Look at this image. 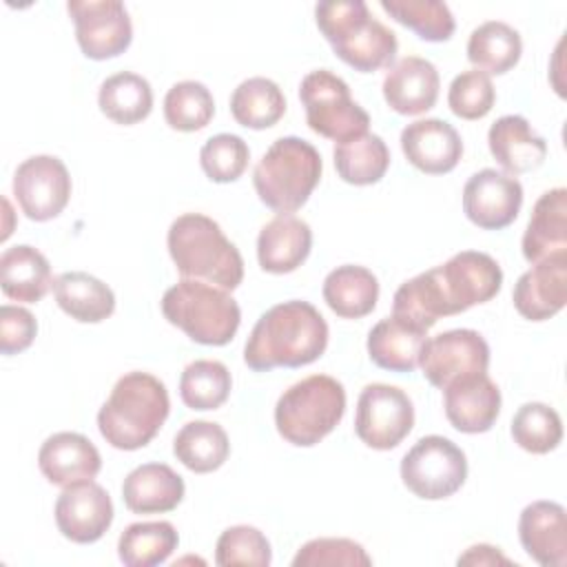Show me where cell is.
Segmentation results:
<instances>
[{
  "instance_id": "cell-12",
  "label": "cell",
  "mask_w": 567,
  "mask_h": 567,
  "mask_svg": "<svg viewBox=\"0 0 567 567\" xmlns=\"http://www.w3.org/2000/svg\"><path fill=\"white\" fill-rule=\"evenodd\" d=\"M66 11L75 24V40L91 60H109L124 53L133 40L128 11L117 0H71Z\"/></svg>"
},
{
  "instance_id": "cell-43",
  "label": "cell",
  "mask_w": 567,
  "mask_h": 567,
  "mask_svg": "<svg viewBox=\"0 0 567 567\" xmlns=\"http://www.w3.org/2000/svg\"><path fill=\"white\" fill-rule=\"evenodd\" d=\"M496 100L494 84L483 71H463L458 73L447 91L450 111L461 120H481L485 117Z\"/></svg>"
},
{
  "instance_id": "cell-23",
  "label": "cell",
  "mask_w": 567,
  "mask_h": 567,
  "mask_svg": "<svg viewBox=\"0 0 567 567\" xmlns=\"http://www.w3.org/2000/svg\"><path fill=\"white\" fill-rule=\"evenodd\" d=\"M312 230L295 215L272 217L257 237V261L270 275L297 270L310 255Z\"/></svg>"
},
{
  "instance_id": "cell-24",
  "label": "cell",
  "mask_w": 567,
  "mask_h": 567,
  "mask_svg": "<svg viewBox=\"0 0 567 567\" xmlns=\"http://www.w3.org/2000/svg\"><path fill=\"white\" fill-rule=\"evenodd\" d=\"M487 146L507 175L529 173L547 157V142L523 115L498 117L487 131Z\"/></svg>"
},
{
  "instance_id": "cell-32",
  "label": "cell",
  "mask_w": 567,
  "mask_h": 567,
  "mask_svg": "<svg viewBox=\"0 0 567 567\" xmlns=\"http://www.w3.org/2000/svg\"><path fill=\"white\" fill-rule=\"evenodd\" d=\"M523 53L520 33L501 20L478 24L467 40V60L476 71L503 75L514 69Z\"/></svg>"
},
{
  "instance_id": "cell-44",
  "label": "cell",
  "mask_w": 567,
  "mask_h": 567,
  "mask_svg": "<svg viewBox=\"0 0 567 567\" xmlns=\"http://www.w3.org/2000/svg\"><path fill=\"white\" fill-rule=\"evenodd\" d=\"M370 567L368 551L350 538H312L299 547L292 567Z\"/></svg>"
},
{
  "instance_id": "cell-28",
  "label": "cell",
  "mask_w": 567,
  "mask_h": 567,
  "mask_svg": "<svg viewBox=\"0 0 567 567\" xmlns=\"http://www.w3.org/2000/svg\"><path fill=\"white\" fill-rule=\"evenodd\" d=\"M53 275L47 257L33 246L20 244L7 248L0 257V288L9 299L35 303L53 286Z\"/></svg>"
},
{
  "instance_id": "cell-33",
  "label": "cell",
  "mask_w": 567,
  "mask_h": 567,
  "mask_svg": "<svg viewBox=\"0 0 567 567\" xmlns=\"http://www.w3.org/2000/svg\"><path fill=\"white\" fill-rule=\"evenodd\" d=\"M97 104L109 120L131 126L146 120L153 111V89L146 78L120 71L100 84Z\"/></svg>"
},
{
  "instance_id": "cell-14",
  "label": "cell",
  "mask_w": 567,
  "mask_h": 567,
  "mask_svg": "<svg viewBox=\"0 0 567 567\" xmlns=\"http://www.w3.org/2000/svg\"><path fill=\"white\" fill-rule=\"evenodd\" d=\"M13 195L29 219L49 221L69 204L71 175L62 159L53 155H33L16 168Z\"/></svg>"
},
{
  "instance_id": "cell-4",
  "label": "cell",
  "mask_w": 567,
  "mask_h": 567,
  "mask_svg": "<svg viewBox=\"0 0 567 567\" xmlns=\"http://www.w3.org/2000/svg\"><path fill=\"white\" fill-rule=\"evenodd\" d=\"M171 259L182 277L235 290L244 279V259L219 224L202 213L179 215L166 235Z\"/></svg>"
},
{
  "instance_id": "cell-1",
  "label": "cell",
  "mask_w": 567,
  "mask_h": 567,
  "mask_svg": "<svg viewBox=\"0 0 567 567\" xmlns=\"http://www.w3.org/2000/svg\"><path fill=\"white\" fill-rule=\"evenodd\" d=\"M501 284L503 270L494 257L478 250H461L445 264L401 284L392 299V315L430 330L441 317L458 315L494 299Z\"/></svg>"
},
{
  "instance_id": "cell-21",
  "label": "cell",
  "mask_w": 567,
  "mask_h": 567,
  "mask_svg": "<svg viewBox=\"0 0 567 567\" xmlns=\"http://www.w3.org/2000/svg\"><path fill=\"white\" fill-rule=\"evenodd\" d=\"M518 538L529 558L543 567L567 563V518L565 507L554 501L529 503L518 518Z\"/></svg>"
},
{
  "instance_id": "cell-41",
  "label": "cell",
  "mask_w": 567,
  "mask_h": 567,
  "mask_svg": "<svg viewBox=\"0 0 567 567\" xmlns=\"http://www.w3.org/2000/svg\"><path fill=\"white\" fill-rule=\"evenodd\" d=\"M250 159L248 144L233 133H217L199 151L202 171L210 182L228 184L244 175Z\"/></svg>"
},
{
  "instance_id": "cell-45",
  "label": "cell",
  "mask_w": 567,
  "mask_h": 567,
  "mask_svg": "<svg viewBox=\"0 0 567 567\" xmlns=\"http://www.w3.org/2000/svg\"><path fill=\"white\" fill-rule=\"evenodd\" d=\"M38 332L35 317L20 306L4 303L0 308V352L2 354H18L27 350Z\"/></svg>"
},
{
  "instance_id": "cell-18",
  "label": "cell",
  "mask_w": 567,
  "mask_h": 567,
  "mask_svg": "<svg viewBox=\"0 0 567 567\" xmlns=\"http://www.w3.org/2000/svg\"><path fill=\"white\" fill-rule=\"evenodd\" d=\"M514 308L529 321H545L567 301V252L551 255L523 272L512 292Z\"/></svg>"
},
{
  "instance_id": "cell-35",
  "label": "cell",
  "mask_w": 567,
  "mask_h": 567,
  "mask_svg": "<svg viewBox=\"0 0 567 567\" xmlns=\"http://www.w3.org/2000/svg\"><path fill=\"white\" fill-rule=\"evenodd\" d=\"M332 155L339 177L354 186L377 184L390 166V151L374 133H363L339 142Z\"/></svg>"
},
{
  "instance_id": "cell-17",
  "label": "cell",
  "mask_w": 567,
  "mask_h": 567,
  "mask_svg": "<svg viewBox=\"0 0 567 567\" xmlns=\"http://www.w3.org/2000/svg\"><path fill=\"white\" fill-rule=\"evenodd\" d=\"M401 151L405 159L427 175H443L456 168L463 155L458 131L439 117H425L401 131Z\"/></svg>"
},
{
  "instance_id": "cell-40",
  "label": "cell",
  "mask_w": 567,
  "mask_h": 567,
  "mask_svg": "<svg viewBox=\"0 0 567 567\" xmlns=\"http://www.w3.org/2000/svg\"><path fill=\"white\" fill-rule=\"evenodd\" d=\"M215 115V100L206 84L195 80L177 82L164 97L166 124L175 131L193 133L204 128Z\"/></svg>"
},
{
  "instance_id": "cell-31",
  "label": "cell",
  "mask_w": 567,
  "mask_h": 567,
  "mask_svg": "<svg viewBox=\"0 0 567 567\" xmlns=\"http://www.w3.org/2000/svg\"><path fill=\"white\" fill-rule=\"evenodd\" d=\"M173 454L195 474L215 472L230 454L228 434L219 423L188 421L173 439Z\"/></svg>"
},
{
  "instance_id": "cell-27",
  "label": "cell",
  "mask_w": 567,
  "mask_h": 567,
  "mask_svg": "<svg viewBox=\"0 0 567 567\" xmlns=\"http://www.w3.org/2000/svg\"><path fill=\"white\" fill-rule=\"evenodd\" d=\"M425 339L427 330L390 315L368 332V354L372 363L383 370L412 372L419 365Z\"/></svg>"
},
{
  "instance_id": "cell-3",
  "label": "cell",
  "mask_w": 567,
  "mask_h": 567,
  "mask_svg": "<svg viewBox=\"0 0 567 567\" xmlns=\"http://www.w3.org/2000/svg\"><path fill=\"white\" fill-rule=\"evenodd\" d=\"M171 410L166 385L148 372H126L97 412V430L115 450L148 445Z\"/></svg>"
},
{
  "instance_id": "cell-15",
  "label": "cell",
  "mask_w": 567,
  "mask_h": 567,
  "mask_svg": "<svg viewBox=\"0 0 567 567\" xmlns=\"http://www.w3.org/2000/svg\"><path fill=\"white\" fill-rule=\"evenodd\" d=\"M523 206V186L516 177L496 168L474 173L463 186L465 217L485 230L509 226Z\"/></svg>"
},
{
  "instance_id": "cell-10",
  "label": "cell",
  "mask_w": 567,
  "mask_h": 567,
  "mask_svg": "<svg viewBox=\"0 0 567 567\" xmlns=\"http://www.w3.org/2000/svg\"><path fill=\"white\" fill-rule=\"evenodd\" d=\"M403 485L419 498L441 501L456 494L467 478L463 450L445 436L419 439L401 461Z\"/></svg>"
},
{
  "instance_id": "cell-20",
  "label": "cell",
  "mask_w": 567,
  "mask_h": 567,
  "mask_svg": "<svg viewBox=\"0 0 567 567\" xmlns=\"http://www.w3.org/2000/svg\"><path fill=\"white\" fill-rule=\"evenodd\" d=\"M439 84V71L430 60L405 55L388 69L383 97L399 115H421L436 104Z\"/></svg>"
},
{
  "instance_id": "cell-36",
  "label": "cell",
  "mask_w": 567,
  "mask_h": 567,
  "mask_svg": "<svg viewBox=\"0 0 567 567\" xmlns=\"http://www.w3.org/2000/svg\"><path fill=\"white\" fill-rule=\"evenodd\" d=\"M177 543L179 536L168 520L131 523L117 540V554L126 567H155L177 549Z\"/></svg>"
},
{
  "instance_id": "cell-13",
  "label": "cell",
  "mask_w": 567,
  "mask_h": 567,
  "mask_svg": "<svg viewBox=\"0 0 567 567\" xmlns=\"http://www.w3.org/2000/svg\"><path fill=\"white\" fill-rule=\"evenodd\" d=\"M423 377L439 390L461 377L487 372L489 346L470 328H456L425 339L419 357Z\"/></svg>"
},
{
  "instance_id": "cell-9",
  "label": "cell",
  "mask_w": 567,
  "mask_h": 567,
  "mask_svg": "<svg viewBox=\"0 0 567 567\" xmlns=\"http://www.w3.org/2000/svg\"><path fill=\"white\" fill-rule=\"evenodd\" d=\"M308 126L321 137L346 142L368 133L370 115L352 100L350 86L328 69L310 71L299 84Z\"/></svg>"
},
{
  "instance_id": "cell-22",
  "label": "cell",
  "mask_w": 567,
  "mask_h": 567,
  "mask_svg": "<svg viewBox=\"0 0 567 567\" xmlns=\"http://www.w3.org/2000/svg\"><path fill=\"white\" fill-rule=\"evenodd\" d=\"M38 465L49 483L66 487L95 478L102 467V458L86 436L78 432H58L42 443Z\"/></svg>"
},
{
  "instance_id": "cell-19",
  "label": "cell",
  "mask_w": 567,
  "mask_h": 567,
  "mask_svg": "<svg viewBox=\"0 0 567 567\" xmlns=\"http://www.w3.org/2000/svg\"><path fill=\"white\" fill-rule=\"evenodd\" d=\"M445 416L458 432L483 434L492 430L501 412V390L487 372L454 379L443 388Z\"/></svg>"
},
{
  "instance_id": "cell-37",
  "label": "cell",
  "mask_w": 567,
  "mask_h": 567,
  "mask_svg": "<svg viewBox=\"0 0 567 567\" xmlns=\"http://www.w3.org/2000/svg\"><path fill=\"white\" fill-rule=\"evenodd\" d=\"M230 372L221 361L197 359L179 377V396L190 410H217L230 394Z\"/></svg>"
},
{
  "instance_id": "cell-30",
  "label": "cell",
  "mask_w": 567,
  "mask_h": 567,
  "mask_svg": "<svg viewBox=\"0 0 567 567\" xmlns=\"http://www.w3.org/2000/svg\"><path fill=\"white\" fill-rule=\"evenodd\" d=\"M323 299L337 317L361 319L377 306L379 281L363 266H337L323 279Z\"/></svg>"
},
{
  "instance_id": "cell-38",
  "label": "cell",
  "mask_w": 567,
  "mask_h": 567,
  "mask_svg": "<svg viewBox=\"0 0 567 567\" xmlns=\"http://www.w3.org/2000/svg\"><path fill=\"white\" fill-rule=\"evenodd\" d=\"M381 9L425 42H445L456 29L450 7L439 0H381Z\"/></svg>"
},
{
  "instance_id": "cell-6",
  "label": "cell",
  "mask_w": 567,
  "mask_h": 567,
  "mask_svg": "<svg viewBox=\"0 0 567 567\" xmlns=\"http://www.w3.org/2000/svg\"><path fill=\"white\" fill-rule=\"evenodd\" d=\"M319 151L295 135L279 137L261 155L252 171V186L268 208L292 215L299 210L321 179Z\"/></svg>"
},
{
  "instance_id": "cell-8",
  "label": "cell",
  "mask_w": 567,
  "mask_h": 567,
  "mask_svg": "<svg viewBox=\"0 0 567 567\" xmlns=\"http://www.w3.org/2000/svg\"><path fill=\"white\" fill-rule=\"evenodd\" d=\"M166 321L202 346H226L241 321L239 303L228 290L199 279H182L162 297Z\"/></svg>"
},
{
  "instance_id": "cell-42",
  "label": "cell",
  "mask_w": 567,
  "mask_h": 567,
  "mask_svg": "<svg viewBox=\"0 0 567 567\" xmlns=\"http://www.w3.org/2000/svg\"><path fill=\"white\" fill-rule=\"evenodd\" d=\"M272 560L268 538L250 525H235L221 532L215 547V563L219 567L230 565H255L268 567Z\"/></svg>"
},
{
  "instance_id": "cell-34",
  "label": "cell",
  "mask_w": 567,
  "mask_h": 567,
  "mask_svg": "<svg viewBox=\"0 0 567 567\" xmlns=\"http://www.w3.org/2000/svg\"><path fill=\"white\" fill-rule=\"evenodd\" d=\"M230 113L237 124L261 131L275 126L286 113V97L277 82L268 78H248L230 95Z\"/></svg>"
},
{
  "instance_id": "cell-29",
  "label": "cell",
  "mask_w": 567,
  "mask_h": 567,
  "mask_svg": "<svg viewBox=\"0 0 567 567\" xmlns=\"http://www.w3.org/2000/svg\"><path fill=\"white\" fill-rule=\"evenodd\" d=\"M53 295L58 306L80 323H100L115 310L113 290L82 270L62 272L53 281Z\"/></svg>"
},
{
  "instance_id": "cell-46",
  "label": "cell",
  "mask_w": 567,
  "mask_h": 567,
  "mask_svg": "<svg viewBox=\"0 0 567 567\" xmlns=\"http://www.w3.org/2000/svg\"><path fill=\"white\" fill-rule=\"evenodd\" d=\"M458 565H512L507 556L492 545H472L463 556H458Z\"/></svg>"
},
{
  "instance_id": "cell-16",
  "label": "cell",
  "mask_w": 567,
  "mask_h": 567,
  "mask_svg": "<svg viewBox=\"0 0 567 567\" xmlns=\"http://www.w3.org/2000/svg\"><path fill=\"white\" fill-rule=\"evenodd\" d=\"M111 523V496L93 478L66 485L55 501V525L73 543L89 545L100 540Z\"/></svg>"
},
{
  "instance_id": "cell-25",
  "label": "cell",
  "mask_w": 567,
  "mask_h": 567,
  "mask_svg": "<svg viewBox=\"0 0 567 567\" xmlns=\"http://www.w3.org/2000/svg\"><path fill=\"white\" fill-rule=\"evenodd\" d=\"M122 498L133 514H164L182 503L184 481L166 463H144L126 474Z\"/></svg>"
},
{
  "instance_id": "cell-39",
  "label": "cell",
  "mask_w": 567,
  "mask_h": 567,
  "mask_svg": "<svg viewBox=\"0 0 567 567\" xmlns=\"http://www.w3.org/2000/svg\"><path fill=\"white\" fill-rule=\"evenodd\" d=\"M512 439L529 454H547L563 441V421L558 412L545 403H525L512 419Z\"/></svg>"
},
{
  "instance_id": "cell-26",
  "label": "cell",
  "mask_w": 567,
  "mask_h": 567,
  "mask_svg": "<svg viewBox=\"0 0 567 567\" xmlns=\"http://www.w3.org/2000/svg\"><path fill=\"white\" fill-rule=\"evenodd\" d=\"M567 252V190L551 188L538 197L523 235V257L538 264Z\"/></svg>"
},
{
  "instance_id": "cell-11",
  "label": "cell",
  "mask_w": 567,
  "mask_h": 567,
  "mask_svg": "<svg viewBox=\"0 0 567 567\" xmlns=\"http://www.w3.org/2000/svg\"><path fill=\"white\" fill-rule=\"evenodd\" d=\"M414 425L410 396L388 383H370L361 390L354 414L357 436L372 450L396 447Z\"/></svg>"
},
{
  "instance_id": "cell-7",
  "label": "cell",
  "mask_w": 567,
  "mask_h": 567,
  "mask_svg": "<svg viewBox=\"0 0 567 567\" xmlns=\"http://www.w3.org/2000/svg\"><path fill=\"white\" fill-rule=\"evenodd\" d=\"M346 390L328 374H310L292 383L275 405L277 432L297 447H312L343 419Z\"/></svg>"
},
{
  "instance_id": "cell-2",
  "label": "cell",
  "mask_w": 567,
  "mask_h": 567,
  "mask_svg": "<svg viewBox=\"0 0 567 567\" xmlns=\"http://www.w3.org/2000/svg\"><path fill=\"white\" fill-rule=\"evenodd\" d=\"M328 346V323L308 301H284L268 308L250 330L244 361L255 372L301 368L317 361Z\"/></svg>"
},
{
  "instance_id": "cell-5",
  "label": "cell",
  "mask_w": 567,
  "mask_h": 567,
  "mask_svg": "<svg viewBox=\"0 0 567 567\" xmlns=\"http://www.w3.org/2000/svg\"><path fill=\"white\" fill-rule=\"evenodd\" d=\"M317 27L330 42L339 60L359 73L390 69L396 58V35L370 16L361 0L319 2L315 7Z\"/></svg>"
}]
</instances>
